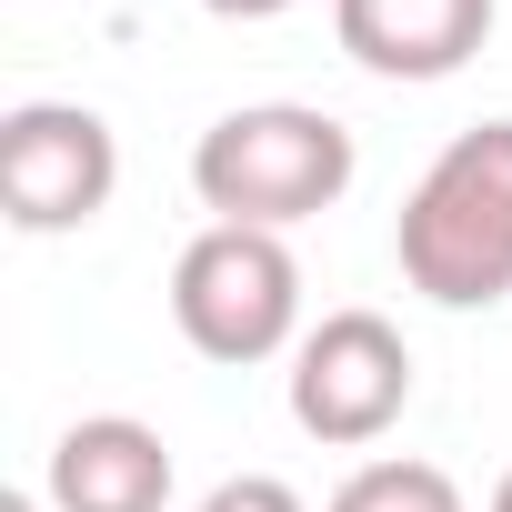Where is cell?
<instances>
[{
	"label": "cell",
	"mask_w": 512,
	"mask_h": 512,
	"mask_svg": "<svg viewBox=\"0 0 512 512\" xmlns=\"http://www.w3.org/2000/svg\"><path fill=\"white\" fill-rule=\"evenodd\" d=\"M191 512H302V492H292L282 472H231V482H211Z\"/></svg>",
	"instance_id": "9"
},
{
	"label": "cell",
	"mask_w": 512,
	"mask_h": 512,
	"mask_svg": "<svg viewBox=\"0 0 512 512\" xmlns=\"http://www.w3.org/2000/svg\"><path fill=\"white\" fill-rule=\"evenodd\" d=\"M412 412V342L382 312H322L292 342V422L332 452L382 442Z\"/></svg>",
	"instance_id": "4"
},
{
	"label": "cell",
	"mask_w": 512,
	"mask_h": 512,
	"mask_svg": "<svg viewBox=\"0 0 512 512\" xmlns=\"http://www.w3.org/2000/svg\"><path fill=\"white\" fill-rule=\"evenodd\" d=\"M402 282L442 312H492L512 302V121H472L442 141V161L412 181L402 221Z\"/></svg>",
	"instance_id": "1"
},
{
	"label": "cell",
	"mask_w": 512,
	"mask_h": 512,
	"mask_svg": "<svg viewBox=\"0 0 512 512\" xmlns=\"http://www.w3.org/2000/svg\"><path fill=\"white\" fill-rule=\"evenodd\" d=\"M121 191V141L81 101H21L0 111V211L21 231H81Z\"/></svg>",
	"instance_id": "5"
},
{
	"label": "cell",
	"mask_w": 512,
	"mask_h": 512,
	"mask_svg": "<svg viewBox=\"0 0 512 512\" xmlns=\"http://www.w3.org/2000/svg\"><path fill=\"white\" fill-rule=\"evenodd\" d=\"M492 512H512V472H502V482H492Z\"/></svg>",
	"instance_id": "12"
},
{
	"label": "cell",
	"mask_w": 512,
	"mask_h": 512,
	"mask_svg": "<svg viewBox=\"0 0 512 512\" xmlns=\"http://www.w3.org/2000/svg\"><path fill=\"white\" fill-rule=\"evenodd\" d=\"M332 41L372 81H452L492 41V0H332Z\"/></svg>",
	"instance_id": "6"
},
{
	"label": "cell",
	"mask_w": 512,
	"mask_h": 512,
	"mask_svg": "<svg viewBox=\"0 0 512 512\" xmlns=\"http://www.w3.org/2000/svg\"><path fill=\"white\" fill-rule=\"evenodd\" d=\"M322 512H472L462 502V482L442 472V462H412V452H382V462H362Z\"/></svg>",
	"instance_id": "8"
},
{
	"label": "cell",
	"mask_w": 512,
	"mask_h": 512,
	"mask_svg": "<svg viewBox=\"0 0 512 512\" xmlns=\"http://www.w3.org/2000/svg\"><path fill=\"white\" fill-rule=\"evenodd\" d=\"M41 502L51 512H161L171 502V442L131 412H91L51 442Z\"/></svg>",
	"instance_id": "7"
},
{
	"label": "cell",
	"mask_w": 512,
	"mask_h": 512,
	"mask_svg": "<svg viewBox=\"0 0 512 512\" xmlns=\"http://www.w3.org/2000/svg\"><path fill=\"white\" fill-rule=\"evenodd\" d=\"M171 322L201 362H272L302 342V262L282 231H241V221H211L181 241L171 262Z\"/></svg>",
	"instance_id": "3"
},
{
	"label": "cell",
	"mask_w": 512,
	"mask_h": 512,
	"mask_svg": "<svg viewBox=\"0 0 512 512\" xmlns=\"http://www.w3.org/2000/svg\"><path fill=\"white\" fill-rule=\"evenodd\" d=\"M362 151L332 111L312 101H241L221 111L201 141H191V191L211 221H241V231H292L312 211H332L352 191Z\"/></svg>",
	"instance_id": "2"
},
{
	"label": "cell",
	"mask_w": 512,
	"mask_h": 512,
	"mask_svg": "<svg viewBox=\"0 0 512 512\" xmlns=\"http://www.w3.org/2000/svg\"><path fill=\"white\" fill-rule=\"evenodd\" d=\"M0 512H41V492H11V502H0Z\"/></svg>",
	"instance_id": "11"
},
{
	"label": "cell",
	"mask_w": 512,
	"mask_h": 512,
	"mask_svg": "<svg viewBox=\"0 0 512 512\" xmlns=\"http://www.w3.org/2000/svg\"><path fill=\"white\" fill-rule=\"evenodd\" d=\"M201 11H211V21H282L292 0H201Z\"/></svg>",
	"instance_id": "10"
}]
</instances>
